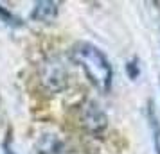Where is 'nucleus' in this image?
<instances>
[{
	"label": "nucleus",
	"instance_id": "nucleus-8",
	"mask_svg": "<svg viewBox=\"0 0 160 154\" xmlns=\"http://www.w3.org/2000/svg\"><path fill=\"white\" fill-rule=\"evenodd\" d=\"M126 73H128L130 79H137L138 75H140V66H138V59L137 58L126 63Z\"/></svg>",
	"mask_w": 160,
	"mask_h": 154
},
{
	"label": "nucleus",
	"instance_id": "nucleus-3",
	"mask_svg": "<svg viewBox=\"0 0 160 154\" xmlns=\"http://www.w3.org/2000/svg\"><path fill=\"white\" fill-rule=\"evenodd\" d=\"M76 120H78V125L83 127V131L88 134H99L108 124L104 111H101V108L94 100H87L83 106L78 108Z\"/></svg>",
	"mask_w": 160,
	"mask_h": 154
},
{
	"label": "nucleus",
	"instance_id": "nucleus-2",
	"mask_svg": "<svg viewBox=\"0 0 160 154\" xmlns=\"http://www.w3.org/2000/svg\"><path fill=\"white\" fill-rule=\"evenodd\" d=\"M40 79H42L43 88L49 93L63 91L67 88V84H68V72H67V66L61 61V58L45 59L42 72H40Z\"/></svg>",
	"mask_w": 160,
	"mask_h": 154
},
{
	"label": "nucleus",
	"instance_id": "nucleus-4",
	"mask_svg": "<svg viewBox=\"0 0 160 154\" xmlns=\"http://www.w3.org/2000/svg\"><path fill=\"white\" fill-rule=\"evenodd\" d=\"M56 16H58V4L52 0H42V2H36V6L31 13V20L52 22Z\"/></svg>",
	"mask_w": 160,
	"mask_h": 154
},
{
	"label": "nucleus",
	"instance_id": "nucleus-9",
	"mask_svg": "<svg viewBox=\"0 0 160 154\" xmlns=\"http://www.w3.org/2000/svg\"><path fill=\"white\" fill-rule=\"evenodd\" d=\"M11 142H13V136H11V129H8L6 140H4V143H2V151H4V154H15V152H13V149H11Z\"/></svg>",
	"mask_w": 160,
	"mask_h": 154
},
{
	"label": "nucleus",
	"instance_id": "nucleus-1",
	"mask_svg": "<svg viewBox=\"0 0 160 154\" xmlns=\"http://www.w3.org/2000/svg\"><path fill=\"white\" fill-rule=\"evenodd\" d=\"M70 56H72L74 63L79 68H83V72L87 73L90 82L97 90L108 91L112 88L113 70L102 50H99L95 45L88 43V41H79L72 47Z\"/></svg>",
	"mask_w": 160,
	"mask_h": 154
},
{
	"label": "nucleus",
	"instance_id": "nucleus-5",
	"mask_svg": "<svg viewBox=\"0 0 160 154\" xmlns=\"http://www.w3.org/2000/svg\"><path fill=\"white\" fill-rule=\"evenodd\" d=\"M38 149H40L42 154H74V151L67 145L63 140L56 138L52 134H45L42 138V142H40Z\"/></svg>",
	"mask_w": 160,
	"mask_h": 154
},
{
	"label": "nucleus",
	"instance_id": "nucleus-6",
	"mask_svg": "<svg viewBox=\"0 0 160 154\" xmlns=\"http://www.w3.org/2000/svg\"><path fill=\"white\" fill-rule=\"evenodd\" d=\"M146 120L149 124L153 134V145H155V154H160V120L157 117V111H155V104L153 100H148V108H146Z\"/></svg>",
	"mask_w": 160,
	"mask_h": 154
},
{
	"label": "nucleus",
	"instance_id": "nucleus-7",
	"mask_svg": "<svg viewBox=\"0 0 160 154\" xmlns=\"http://www.w3.org/2000/svg\"><path fill=\"white\" fill-rule=\"evenodd\" d=\"M0 20H2V22H6V23H9V25H22L20 18H16L13 13H9L8 9L2 7V6H0Z\"/></svg>",
	"mask_w": 160,
	"mask_h": 154
}]
</instances>
